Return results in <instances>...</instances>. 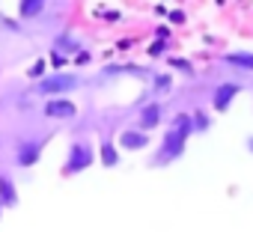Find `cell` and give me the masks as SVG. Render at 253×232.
Returning <instances> with one entry per match:
<instances>
[{
	"label": "cell",
	"mask_w": 253,
	"mask_h": 232,
	"mask_svg": "<svg viewBox=\"0 0 253 232\" xmlns=\"http://www.w3.org/2000/svg\"><path fill=\"white\" fill-rule=\"evenodd\" d=\"M167 48H170L167 42H161V39H155V42L149 45V51H146V54H149V60H161V57L167 54Z\"/></svg>",
	"instance_id": "d6986e66"
},
{
	"label": "cell",
	"mask_w": 253,
	"mask_h": 232,
	"mask_svg": "<svg viewBox=\"0 0 253 232\" xmlns=\"http://www.w3.org/2000/svg\"><path fill=\"white\" fill-rule=\"evenodd\" d=\"M241 89H244V83H241V80H232V77L217 80V83L211 86V95H209L211 110H214V113H226V110L232 107V101L241 95Z\"/></svg>",
	"instance_id": "3957f363"
},
{
	"label": "cell",
	"mask_w": 253,
	"mask_h": 232,
	"mask_svg": "<svg viewBox=\"0 0 253 232\" xmlns=\"http://www.w3.org/2000/svg\"><path fill=\"white\" fill-rule=\"evenodd\" d=\"M167 21H173V24H185V12H182V9H173V12H167Z\"/></svg>",
	"instance_id": "7402d4cb"
},
{
	"label": "cell",
	"mask_w": 253,
	"mask_h": 232,
	"mask_svg": "<svg viewBox=\"0 0 253 232\" xmlns=\"http://www.w3.org/2000/svg\"><path fill=\"white\" fill-rule=\"evenodd\" d=\"M89 60H92V54H89V51H81V54L75 57V63H78V66H84V63H89Z\"/></svg>",
	"instance_id": "603a6c76"
},
{
	"label": "cell",
	"mask_w": 253,
	"mask_h": 232,
	"mask_svg": "<svg viewBox=\"0 0 253 232\" xmlns=\"http://www.w3.org/2000/svg\"><path fill=\"white\" fill-rule=\"evenodd\" d=\"M0 205L3 208H15L18 205V185L12 182L9 173H0Z\"/></svg>",
	"instance_id": "5bb4252c"
},
{
	"label": "cell",
	"mask_w": 253,
	"mask_h": 232,
	"mask_svg": "<svg viewBox=\"0 0 253 232\" xmlns=\"http://www.w3.org/2000/svg\"><path fill=\"white\" fill-rule=\"evenodd\" d=\"M247 149H250V152H253V137H247Z\"/></svg>",
	"instance_id": "cb8c5ba5"
},
{
	"label": "cell",
	"mask_w": 253,
	"mask_h": 232,
	"mask_svg": "<svg viewBox=\"0 0 253 232\" xmlns=\"http://www.w3.org/2000/svg\"><path fill=\"white\" fill-rule=\"evenodd\" d=\"M170 69H176V72H182L185 77H194L197 75V69H194V63L191 60H185V57H167V72Z\"/></svg>",
	"instance_id": "ac0fdd59"
},
{
	"label": "cell",
	"mask_w": 253,
	"mask_h": 232,
	"mask_svg": "<svg viewBox=\"0 0 253 232\" xmlns=\"http://www.w3.org/2000/svg\"><path fill=\"white\" fill-rule=\"evenodd\" d=\"M116 75H134V77H146L149 80L152 69H140L134 63H110V66L101 69V77H116Z\"/></svg>",
	"instance_id": "4fadbf2b"
},
{
	"label": "cell",
	"mask_w": 253,
	"mask_h": 232,
	"mask_svg": "<svg viewBox=\"0 0 253 232\" xmlns=\"http://www.w3.org/2000/svg\"><path fill=\"white\" fill-rule=\"evenodd\" d=\"M217 60H220L223 66L241 72V75H250V72H253V51H244V48H238V51H223Z\"/></svg>",
	"instance_id": "8fae6325"
},
{
	"label": "cell",
	"mask_w": 253,
	"mask_h": 232,
	"mask_svg": "<svg viewBox=\"0 0 253 232\" xmlns=\"http://www.w3.org/2000/svg\"><path fill=\"white\" fill-rule=\"evenodd\" d=\"M188 113H191V122H194V134H206V131L211 128V116H209V110L194 107V110H188Z\"/></svg>",
	"instance_id": "e0dca14e"
},
{
	"label": "cell",
	"mask_w": 253,
	"mask_h": 232,
	"mask_svg": "<svg viewBox=\"0 0 253 232\" xmlns=\"http://www.w3.org/2000/svg\"><path fill=\"white\" fill-rule=\"evenodd\" d=\"M170 33H173V30H170L167 24H161V27H155V39H161V42H170Z\"/></svg>",
	"instance_id": "44dd1931"
},
{
	"label": "cell",
	"mask_w": 253,
	"mask_h": 232,
	"mask_svg": "<svg viewBox=\"0 0 253 232\" xmlns=\"http://www.w3.org/2000/svg\"><path fill=\"white\" fill-rule=\"evenodd\" d=\"M95 164V149L86 137H75L69 143L66 161H63V176H81L84 170H89Z\"/></svg>",
	"instance_id": "7a4b0ae2"
},
{
	"label": "cell",
	"mask_w": 253,
	"mask_h": 232,
	"mask_svg": "<svg viewBox=\"0 0 253 232\" xmlns=\"http://www.w3.org/2000/svg\"><path fill=\"white\" fill-rule=\"evenodd\" d=\"M167 128L191 140V134H194V122H191V113H188V110H176V113L170 116V122H167Z\"/></svg>",
	"instance_id": "9a60e30c"
},
{
	"label": "cell",
	"mask_w": 253,
	"mask_h": 232,
	"mask_svg": "<svg viewBox=\"0 0 253 232\" xmlns=\"http://www.w3.org/2000/svg\"><path fill=\"white\" fill-rule=\"evenodd\" d=\"M84 86V77L78 72H69V69H57V72H48L42 80L33 83V89L48 101V98H66L72 95L75 89Z\"/></svg>",
	"instance_id": "6da1fadb"
},
{
	"label": "cell",
	"mask_w": 253,
	"mask_h": 232,
	"mask_svg": "<svg viewBox=\"0 0 253 232\" xmlns=\"http://www.w3.org/2000/svg\"><path fill=\"white\" fill-rule=\"evenodd\" d=\"M149 95L155 98V101H161V95H167V92H173V83H176V75L173 72H152L149 75Z\"/></svg>",
	"instance_id": "7c38bea8"
},
{
	"label": "cell",
	"mask_w": 253,
	"mask_h": 232,
	"mask_svg": "<svg viewBox=\"0 0 253 232\" xmlns=\"http://www.w3.org/2000/svg\"><path fill=\"white\" fill-rule=\"evenodd\" d=\"M54 51H60V54H66V57H78L81 51H86V45H84V39H81L78 33H72V30L66 27V30H60V33L54 36Z\"/></svg>",
	"instance_id": "30bf717a"
},
{
	"label": "cell",
	"mask_w": 253,
	"mask_h": 232,
	"mask_svg": "<svg viewBox=\"0 0 253 232\" xmlns=\"http://www.w3.org/2000/svg\"><path fill=\"white\" fill-rule=\"evenodd\" d=\"M119 161H122L119 146H116L113 134L104 128V131H101V140H98V164H101L104 170H113V167H119Z\"/></svg>",
	"instance_id": "ba28073f"
},
{
	"label": "cell",
	"mask_w": 253,
	"mask_h": 232,
	"mask_svg": "<svg viewBox=\"0 0 253 232\" xmlns=\"http://www.w3.org/2000/svg\"><path fill=\"white\" fill-rule=\"evenodd\" d=\"M0 217H3V205H0Z\"/></svg>",
	"instance_id": "d4e9b609"
},
{
	"label": "cell",
	"mask_w": 253,
	"mask_h": 232,
	"mask_svg": "<svg viewBox=\"0 0 253 232\" xmlns=\"http://www.w3.org/2000/svg\"><path fill=\"white\" fill-rule=\"evenodd\" d=\"M167 119V107L164 101H146L137 107V119H134V128H140L143 134H152L155 128H161V122Z\"/></svg>",
	"instance_id": "5b68a950"
},
{
	"label": "cell",
	"mask_w": 253,
	"mask_h": 232,
	"mask_svg": "<svg viewBox=\"0 0 253 232\" xmlns=\"http://www.w3.org/2000/svg\"><path fill=\"white\" fill-rule=\"evenodd\" d=\"M116 146H119V149H125V152H140V149H146V146H149V134H143L140 128L128 125V128H122V131H119Z\"/></svg>",
	"instance_id": "9c48e42d"
},
{
	"label": "cell",
	"mask_w": 253,
	"mask_h": 232,
	"mask_svg": "<svg viewBox=\"0 0 253 232\" xmlns=\"http://www.w3.org/2000/svg\"><path fill=\"white\" fill-rule=\"evenodd\" d=\"M45 143H48V137H21V140L15 143V167L30 170V167L42 158Z\"/></svg>",
	"instance_id": "8992f818"
},
{
	"label": "cell",
	"mask_w": 253,
	"mask_h": 232,
	"mask_svg": "<svg viewBox=\"0 0 253 232\" xmlns=\"http://www.w3.org/2000/svg\"><path fill=\"white\" fill-rule=\"evenodd\" d=\"M45 66H48L45 60H36V63H33V69H30V77H33V80H42V77L48 75V72H45Z\"/></svg>",
	"instance_id": "ffe728a7"
},
{
	"label": "cell",
	"mask_w": 253,
	"mask_h": 232,
	"mask_svg": "<svg viewBox=\"0 0 253 232\" xmlns=\"http://www.w3.org/2000/svg\"><path fill=\"white\" fill-rule=\"evenodd\" d=\"M45 9H48V3H45V0H21V3H18V15H21L24 21H33V18H39Z\"/></svg>",
	"instance_id": "2e32d148"
},
{
	"label": "cell",
	"mask_w": 253,
	"mask_h": 232,
	"mask_svg": "<svg viewBox=\"0 0 253 232\" xmlns=\"http://www.w3.org/2000/svg\"><path fill=\"white\" fill-rule=\"evenodd\" d=\"M42 116L54 122H69L78 116V101L75 98H48L42 104Z\"/></svg>",
	"instance_id": "52a82bcc"
},
{
	"label": "cell",
	"mask_w": 253,
	"mask_h": 232,
	"mask_svg": "<svg viewBox=\"0 0 253 232\" xmlns=\"http://www.w3.org/2000/svg\"><path fill=\"white\" fill-rule=\"evenodd\" d=\"M185 149H188V137H182V134H176V131H164V137H161V146H158V155L152 158V164L155 167H164V164H173V161H179L182 155H185Z\"/></svg>",
	"instance_id": "277c9868"
}]
</instances>
